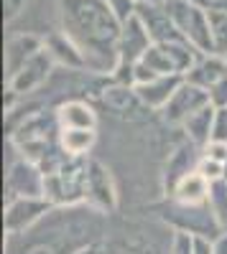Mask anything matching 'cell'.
<instances>
[{
  "mask_svg": "<svg viewBox=\"0 0 227 254\" xmlns=\"http://www.w3.org/2000/svg\"><path fill=\"white\" fill-rule=\"evenodd\" d=\"M210 99L215 107H227V74L210 89Z\"/></svg>",
  "mask_w": 227,
  "mask_h": 254,
  "instance_id": "29",
  "label": "cell"
},
{
  "mask_svg": "<svg viewBox=\"0 0 227 254\" xmlns=\"http://www.w3.org/2000/svg\"><path fill=\"white\" fill-rule=\"evenodd\" d=\"M184 74H166V76H156L151 81H143V84H135V92L138 97L143 99V104L151 110H163L166 102L174 97V92L184 84Z\"/></svg>",
  "mask_w": 227,
  "mask_h": 254,
  "instance_id": "15",
  "label": "cell"
},
{
  "mask_svg": "<svg viewBox=\"0 0 227 254\" xmlns=\"http://www.w3.org/2000/svg\"><path fill=\"white\" fill-rule=\"evenodd\" d=\"M135 15L143 20V26H146L153 44H163V41H171V38L181 36L171 13L166 10V3H138Z\"/></svg>",
  "mask_w": 227,
  "mask_h": 254,
  "instance_id": "12",
  "label": "cell"
},
{
  "mask_svg": "<svg viewBox=\"0 0 227 254\" xmlns=\"http://www.w3.org/2000/svg\"><path fill=\"white\" fill-rule=\"evenodd\" d=\"M61 31L82 49L87 71L113 74L122 23L105 0H56Z\"/></svg>",
  "mask_w": 227,
  "mask_h": 254,
  "instance_id": "1",
  "label": "cell"
},
{
  "mask_svg": "<svg viewBox=\"0 0 227 254\" xmlns=\"http://www.w3.org/2000/svg\"><path fill=\"white\" fill-rule=\"evenodd\" d=\"M202 155H204V147H199V145L192 142V140L184 142V145H179L176 150L171 153L166 168H163V181H161L166 198H171L174 188L179 186V181H181L184 176H189L192 171H197V165H199Z\"/></svg>",
  "mask_w": 227,
  "mask_h": 254,
  "instance_id": "9",
  "label": "cell"
},
{
  "mask_svg": "<svg viewBox=\"0 0 227 254\" xmlns=\"http://www.w3.org/2000/svg\"><path fill=\"white\" fill-rule=\"evenodd\" d=\"M194 254H215V239L194 237Z\"/></svg>",
  "mask_w": 227,
  "mask_h": 254,
  "instance_id": "31",
  "label": "cell"
},
{
  "mask_svg": "<svg viewBox=\"0 0 227 254\" xmlns=\"http://www.w3.org/2000/svg\"><path fill=\"white\" fill-rule=\"evenodd\" d=\"M210 206H212V211H215V216H217L222 231H227V181H225V178L212 183Z\"/></svg>",
  "mask_w": 227,
  "mask_h": 254,
  "instance_id": "24",
  "label": "cell"
},
{
  "mask_svg": "<svg viewBox=\"0 0 227 254\" xmlns=\"http://www.w3.org/2000/svg\"><path fill=\"white\" fill-rule=\"evenodd\" d=\"M207 8L210 5L197 3V0H166V10L171 13L179 33L189 38L202 54H215Z\"/></svg>",
  "mask_w": 227,
  "mask_h": 254,
  "instance_id": "3",
  "label": "cell"
},
{
  "mask_svg": "<svg viewBox=\"0 0 227 254\" xmlns=\"http://www.w3.org/2000/svg\"><path fill=\"white\" fill-rule=\"evenodd\" d=\"M212 140L215 142H227V107H217V112H215Z\"/></svg>",
  "mask_w": 227,
  "mask_h": 254,
  "instance_id": "28",
  "label": "cell"
},
{
  "mask_svg": "<svg viewBox=\"0 0 227 254\" xmlns=\"http://www.w3.org/2000/svg\"><path fill=\"white\" fill-rule=\"evenodd\" d=\"M161 219L171 224L179 231H189L194 237H207V239H217L222 234V226L215 216V211L207 203H181L169 198V206L161 211Z\"/></svg>",
  "mask_w": 227,
  "mask_h": 254,
  "instance_id": "4",
  "label": "cell"
},
{
  "mask_svg": "<svg viewBox=\"0 0 227 254\" xmlns=\"http://www.w3.org/2000/svg\"><path fill=\"white\" fill-rule=\"evenodd\" d=\"M46 51L54 56L59 66H64L69 71H85L87 69V59L82 54V49L64 33V31H54L46 36Z\"/></svg>",
  "mask_w": 227,
  "mask_h": 254,
  "instance_id": "16",
  "label": "cell"
},
{
  "mask_svg": "<svg viewBox=\"0 0 227 254\" xmlns=\"http://www.w3.org/2000/svg\"><path fill=\"white\" fill-rule=\"evenodd\" d=\"M138 3H166V0H138Z\"/></svg>",
  "mask_w": 227,
  "mask_h": 254,
  "instance_id": "35",
  "label": "cell"
},
{
  "mask_svg": "<svg viewBox=\"0 0 227 254\" xmlns=\"http://www.w3.org/2000/svg\"><path fill=\"white\" fill-rule=\"evenodd\" d=\"M210 15V28H212V44H215V54L227 56V10L210 5L207 8Z\"/></svg>",
  "mask_w": 227,
  "mask_h": 254,
  "instance_id": "23",
  "label": "cell"
},
{
  "mask_svg": "<svg viewBox=\"0 0 227 254\" xmlns=\"http://www.w3.org/2000/svg\"><path fill=\"white\" fill-rule=\"evenodd\" d=\"M105 3L120 18V23H125L128 18H133L135 15V8H138V0H105Z\"/></svg>",
  "mask_w": 227,
  "mask_h": 254,
  "instance_id": "27",
  "label": "cell"
},
{
  "mask_svg": "<svg viewBox=\"0 0 227 254\" xmlns=\"http://www.w3.org/2000/svg\"><path fill=\"white\" fill-rule=\"evenodd\" d=\"M102 102L108 104L110 112H115L117 117H125V120H143L140 115H146L151 110V107L143 104V99L138 97L135 87L115 84V81H110V87L102 89Z\"/></svg>",
  "mask_w": 227,
  "mask_h": 254,
  "instance_id": "13",
  "label": "cell"
},
{
  "mask_svg": "<svg viewBox=\"0 0 227 254\" xmlns=\"http://www.w3.org/2000/svg\"><path fill=\"white\" fill-rule=\"evenodd\" d=\"M210 193H212V181L204 173H199V171H192L189 176H184L179 181L171 198L181 201V203H207Z\"/></svg>",
  "mask_w": 227,
  "mask_h": 254,
  "instance_id": "19",
  "label": "cell"
},
{
  "mask_svg": "<svg viewBox=\"0 0 227 254\" xmlns=\"http://www.w3.org/2000/svg\"><path fill=\"white\" fill-rule=\"evenodd\" d=\"M85 201L102 211V214H113L117 208V188L110 176V171L100 160L87 163V183H85Z\"/></svg>",
  "mask_w": 227,
  "mask_h": 254,
  "instance_id": "5",
  "label": "cell"
},
{
  "mask_svg": "<svg viewBox=\"0 0 227 254\" xmlns=\"http://www.w3.org/2000/svg\"><path fill=\"white\" fill-rule=\"evenodd\" d=\"M197 171L204 173V176H207V178L215 183V181H222V178H225V163L212 160V158H207V155H202V160H199V165H197Z\"/></svg>",
  "mask_w": 227,
  "mask_h": 254,
  "instance_id": "26",
  "label": "cell"
},
{
  "mask_svg": "<svg viewBox=\"0 0 227 254\" xmlns=\"http://www.w3.org/2000/svg\"><path fill=\"white\" fill-rule=\"evenodd\" d=\"M207 3H210V5H212V0H207Z\"/></svg>",
  "mask_w": 227,
  "mask_h": 254,
  "instance_id": "36",
  "label": "cell"
},
{
  "mask_svg": "<svg viewBox=\"0 0 227 254\" xmlns=\"http://www.w3.org/2000/svg\"><path fill=\"white\" fill-rule=\"evenodd\" d=\"M212 5H217V8H225V10H227V0H212Z\"/></svg>",
  "mask_w": 227,
  "mask_h": 254,
  "instance_id": "34",
  "label": "cell"
},
{
  "mask_svg": "<svg viewBox=\"0 0 227 254\" xmlns=\"http://www.w3.org/2000/svg\"><path fill=\"white\" fill-rule=\"evenodd\" d=\"M215 254H227V231H222L215 239Z\"/></svg>",
  "mask_w": 227,
  "mask_h": 254,
  "instance_id": "33",
  "label": "cell"
},
{
  "mask_svg": "<svg viewBox=\"0 0 227 254\" xmlns=\"http://www.w3.org/2000/svg\"><path fill=\"white\" fill-rule=\"evenodd\" d=\"M87 163L85 155H64L44 168V196L54 206H72L85 201L87 183Z\"/></svg>",
  "mask_w": 227,
  "mask_h": 254,
  "instance_id": "2",
  "label": "cell"
},
{
  "mask_svg": "<svg viewBox=\"0 0 227 254\" xmlns=\"http://www.w3.org/2000/svg\"><path fill=\"white\" fill-rule=\"evenodd\" d=\"M54 66H56V61H54V56H51V54L46 51V46H44L33 59H28L23 66H20L18 74H13V76L8 79V89L15 92V94H20V97L31 94L33 89H38L41 84L49 79V74H51Z\"/></svg>",
  "mask_w": 227,
  "mask_h": 254,
  "instance_id": "8",
  "label": "cell"
},
{
  "mask_svg": "<svg viewBox=\"0 0 227 254\" xmlns=\"http://www.w3.org/2000/svg\"><path fill=\"white\" fill-rule=\"evenodd\" d=\"M51 206L54 203L44 196L8 198V203H5V231L8 234H20V231L31 229L46 211H51Z\"/></svg>",
  "mask_w": 227,
  "mask_h": 254,
  "instance_id": "7",
  "label": "cell"
},
{
  "mask_svg": "<svg viewBox=\"0 0 227 254\" xmlns=\"http://www.w3.org/2000/svg\"><path fill=\"white\" fill-rule=\"evenodd\" d=\"M59 127H79V130H97V115L85 99H69L56 110Z\"/></svg>",
  "mask_w": 227,
  "mask_h": 254,
  "instance_id": "18",
  "label": "cell"
},
{
  "mask_svg": "<svg viewBox=\"0 0 227 254\" xmlns=\"http://www.w3.org/2000/svg\"><path fill=\"white\" fill-rule=\"evenodd\" d=\"M46 46V38L44 36H36V33H15L8 38L5 44V71H8V79L13 74L20 71V66L33 59L41 49Z\"/></svg>",
  "mask_w": 227,
  "mask_h": 254,
  "instance_id": "14",
  "label": "cell"
},
{
  "mask_svg": "<svg viewBox=\"0 0 227 254\" xmlns=\"http://www.w3.org/2000/svg\"><path fill=\"white\" fill-rule=\"evenodd\" d=\"M23 8H26V0H5V23L18 18Z\"/></svg>",
  "mask_w": 227,
  "mask_h": 254,
  "instance_id": "30",
  "label": "cell"
},
{
  "mask_svg": "<svg viewBox=\"0 0 227 254\" xmlns=\"http://www.w3.org/2000/svg\"><path fill=\"white\" fill-rule=\"evenodd\" d=\"M215 112L217 107L215 104H207V107L197 110L194 115H189L187 120H184V132H187V137L192 142H197L199 147H204L210 140H212V122H215Z\"/></svg>",
  "mask_w": 227,
  "mask_h": 254,
  "instance_id": "20",
  "label": "cell"
},
{
  "mask_svg": "<svg viewBox=\"0 0 227 254\" xmlns=\"http://www.w3.org/2000/svg\"><path fill=\"white\" fill-rule=\"evenodd\" d=\"M151 36L143 26V20L138 15L128 18L122 23V31H120V41H117V64H138L151 49Z\"/></svg>",
  "mask_w": 227,
  "mask_h": 254,
  "instance_id": "11",
  "label": "cell"
},
{
  "mask_svg": "<svg viewBox=\"0 0 227 254\" xmlns=\"http://www.w3.org/2000/svg\"><path fill=\"white\" fill-rule=\"evenodd\" d=\"M97 142V130L79 127H59V145L67 155H87Z\"/></svg>",
  "mask_w": 227,
  "mask_h": 254,
  "instance_id": "21",
  "label": "cell"
},
{
  "mask_svg": "<svg viewBox=\"0 0 227 254\" xmlns=\"http://www.w3.org/2000/svg\"><path fill=\"white\" fill-rule=\"evenodd\" d=\"M140 64H143V66H148L156 76L179 74V71H176V66H174V61H171V56L166 54V49H163L161 44H151V49H148L146 54H143Z\"/></svg>",
  "mask_w": 227,
  "mask_h": 254,
  "instance_id": "22",
  "label": "cell"
},
{
  "mask_svg": "<svg viewBox=\"0 0 227 254\" xmlns=\"http://www.w3.org/2000/svg\"><path fill=\"white\" fill-rule=\"evenodd\" d=\"M74 254H108V249L102 247V244H87V247H82V249L74 252Z\"/></svg>",
  "mask_w": 227,
  "mask_h": 254,
  "instance_id": "32",
  "label": "cell"
},
{
  "mask_svg": "<svg viewBox=\"0 0 227 254\" xmlns=\"http://www.w3.org/2000/svg\"><path fill=\"white\" fill-rule=\"evenodd\" d=\"M207 104H212L210 99V92L199 87V84H192L184 79V84L174 92V97L166 102V107L158 110L163 122H169V125H184V120H187L189 115H194L197 110L202 107H207Z\"/></svg>",
  "mask_w": 227,
  "mask_h": 254,
  "instance_id": "6",
  "label": "cell"
},
{
  "mask_svg": "<svg viewBox=\"0 0 227 254\" xmlns=\"http://www.w3.org/2000/svg\"><path fill=\"white\" fill-rule=\"evenodd\" d=\"M8 198L18 196H44V168L33 160H18L10 165V173L5 178ZM46 198V196H44Z\"/></svg>",
  "mask_w": 227,
  "mask_h": 254,
  "instance_id": "10",
  "label": "cell"
},
{
  "mask_svg": "<svg viewBox=\"0 0 227 254\" xmlns=\"http://www.w3.org/2000/svg\"><path fill=\"white\" fill-rule=\"evenodd\" d=\"M169 254H194V234H189V231H179V229H174Z\"/></svg>",
  "mask_w": 227,
  "mask_h": 254,
  "instance_id": "25",
  "label": "cell"
},
{
  "mask_svg": "<svg viewBox=\"0 0 227 254\" xmlns=\"http://www.w3.org/2000/svg\"><path fill=\"white\" fill-rule=\"evenodd\" d=\"M225 74H227V56H222V54H204L192 66V71L187 74V81L199 84V87H204L210 92Z\"/></svg>",
  "mask_w": 227,
  "mask_h": 254,
  "instance_id": "17",
  "label": "cell"
},
{
  "mask_svg": "<svg viewBox=\"0 0 227 254\" xmlns=\"http://www.w3.org/2000/svg\"><path fill=\"white\" fill-rule=\"evenodd\" d=\"M225 181H227V178H225Z\"/></svg>",
  "mask_w": 227,
  "mask_h": 254,
  "instance_id": "37",
  "label": "cell"
}]
</instances>
